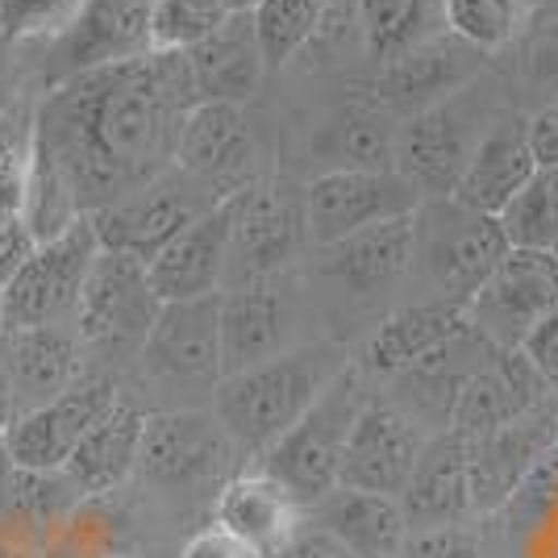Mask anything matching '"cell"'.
Returning <instances> with one entry per match:
<instances>
[{
  "label": "cell",
  "mask_w": 558,
  "mask_h": 558,
  "mask_svg": "<svg viewBox=\"0 0 558 558\" xmlns=\"http://www.w3.org/2000/svg\"><path fill=\"white\" fill-rule=\"evenodd\" d=\"M512 242L500 217H484L450 196L425 201L417 213V263H425L429 279L438 283V301L466 304L480 296V288L496 276V267L509 258Z\"/></svg>",
  "instance_id": "obj_5"
},
{
  "label": "cell",
  "mask_w": 558,
  "mask_h": 558,
  "mask_svg": "<svg viewBox=\"0 0 558 558\" xmlns=\"http://www.w3.org/2000/svg\"><path fill=\"white\" fill-rule=\"evenodd\" d=\"M93 217H80L71 230L38 242L4 283V329L71 326L84 301V288L100 258Z\"/></svg>",
  "instance_id": "obj_4"
},
{
  "label": "cell",
  "mask_w": 558,
  "mask_h": 558,
  "mask_svg": "<svg viewBox=\"0 0 558 558\" xmlns=\"http://www.w3.org/2000/svg\"><path fill=\"white\" fill-rule=\"evenodd\" d=\"M446 34L475 50H500L534 22V0H442Z\"/></svg>",
  "instance_id": "obj_34"
},
{
  "label": "cell",
  "mask_w": 558,
  "mask_h": 558,
  "mask_svg": "<svg viewBox=\"0 0 558 558\" xmlns=\"http://www.w3.org/2000/svg\"><path fill=\"white\" fill-rule=\"evenodd\" d=\"M313 525L333 534L354 558H396L409 542V517L396 496L333 488L326 500L304 509Z\"/></svg>",
  "instance_id": "obj_28"
},
{
  "label": "cell",
  "mask_w": 558,
  "mask_h": 558,
  "mask_svg": "<svg viewBox=\"0 0 558 558\" xmlns=\"http://www.w3.org/2000/svg\"><path fill=\"white\" fill-rule=\"evenodd\" d=\"M271 558H354V555H350L338 537L326 534L322 525H313V521L304 517L301 530L288 537V546H283V550H276Z\"/></svg>",
  "instance_id": "obj_39"
},
{
  "label": "cell",
  "mask_w": 558,
  "mask_h": 558,
  "mask_svg": "<svg viewBox=\"0 0 558 558\" xmlns=\"http://www.w3.org/2000/svg\"><path fill=\"white\" fill-rule=\"evenodd\" d=\"M425 429L421 421L400 409L392 400L367 396V404L359 409L354 429L347 438V454H342V484L338 488L379 492V496H404L417 459L425 450Z\"/></svg>",
  "instance_id": "obj_14"
},
{
  "label": "cell",
  "mask_w": 558,
  "mask_h": 558,
  "mask_svg": "<svg viewBox=\"0 0 558 558\" xmlns=\"http://www.w3.org/2000/svg\"><path fill=\"white\" fill-rule=\"evenodd\" d=\"M363 404H367V396L359 392V367H350L258 459V471L279 480L301 509H313L317 500H326L329 492L342 484V454H347V438Z\"/></svg>",
  "instance_id": "obj_3"
},
{
  "label": "cell",
  "mask_w": 558,
  "mask_h": 558,
  "mask_svg": "<svg viewBox=\"0 0 558 558\" xmlns=\"http://www.w3.org/2000/svg\"><path fill=\"white\" fill-rule=\"evenodd\" d=\"M230 233L233 196H226L217 209H209L201 221H192L175 242H167L163 251L146 263L155 296L171 304L221 292V283L230 276Z\"/></svg>",
  "instance_id": "obj_20"
},
{
  "label": "cell",
  "mask_w": 558,
  "mask_h": 558,
  "mask_svg": "<svg viewBox=\"0 0 558 558\" xmlns=\"http://www.w3.org/2000/svg\"><path fill=\"white\" fill-rule=\"evenodd\" d=\"M88 0H0L4 43H59Z\"/></svg>",
  "instance_id": "obj_37"
},
{
  "label": "cell",
  "mask_w": 558,
  "mask_h": 558,
  "mask_svg": "<svg viewBox=\"0 0 558 558\" xmlns=\"http://www.w3.org/2000/svg\"><path fill=\"white\" fill-rule=\"evenodd\" d=\"M363 47L379 68L429 43V0H359Z\"/></svg>",
  "instance_id": "obj_33"
},
{
  "label": "cell",
  "mask_w": 558,
  "mask_h": 558,
  "mask_svg": "<svg viewBox=\"0 0 558 558\" xmlns=\"http://www.w3.org/2000/svg\"><path fill=\"white\" fill-rule=\"evenodd\" d=\"M534 17H555L558 22V0H534Z\"/></svg>",
  "instance_id": "obj_46"
},
{
  "label": "cell",
  "mask_w": 558,
  "mask_h": 558,
  "mask_svg": "<svg viewBox=\"0 0 558 558\" xmlns=\"http://www.w3.org/2000/svg\"><path fill=\"white\" fill-rule=\"evenodd\" d=\"M530 88L542 96V105H558V22L530 50Z\"/></svg>",
  "instance_id": "obj_40"
},
{
  "label": "cell",
  "mask_w": 558,
  "mask_h": 558,
  "mask_svg": "<svg viewBox=\"0 0 558 558\" xmlns=\"http://www.w3.org/2000/svg\"><path fill=\"white\" fill-rule=\"evenodd\" d=\"M0 121H4V117H0Z\"/></svg>",
  "instance_id": "obj_48"
},
{
  "label": "cell",
  "mask_w": 558,
  "mask_h": 558,
  "mask_svg": "<svg viewBox=\"0 0 558 558\" xmlns=\"http://www.w3.org/2000/svg\"><path fill=\"white\" fill-rule=\"evenodd\" d=\"M308 238L304 187L283 180H255L233 192V233H230V276L233 288L263 283L283 271Z\"/></svg>",
  "instance_id": "obj_8"
},
{
  "label": "cell",
  "mask_w": 558,
  "mask_h": 558,
  "mask_svg": "<svg viewBox=\"0 0 558 558\" xmlns=\"http://www.w3.org/2000/svg\"><path fill=\"white\" fill-rule=\"evenodd\" d=\"M475 146H480V138H471V121L450 96V100L434 105V109H421L400 125L396 171L409 175L425 201H442L463 180Z\"/></svg>",
  "instance_id": "obj_18"
},
{
  "label": "cell",
  "mask_w": 558,
  "mask_h": 558,
  "mask_svg": "<svg viewBox=\"0 0 558 558\" xmlns=\"http://www.w3.org/2000/svg\"><path fill=\"white\" fill-rule=\"evenodd\" d=\"M226 196H217L213 187L192 180L187 171L171 167L159 180L138 187L134 196H125V201H117L109 209L93 213V226L105 251L134 255L142 263H150L167 242H175L192 221H201Z\"/></svg>",
  "instance_id": "obj_7"
},
{
  "label": "cell",
  "mask_w": 558,
  "mask_h": 558,
  "mask_svg": "<svg viewBox=\"0 0 558 558\" xmlns=\"http://www.w3.org/2000/svg\"><path fill=\"white\" fill-rule=\"evenodd\" d=\"M322 271L354 296L388 292L417 267V213L350 233L333 246H322Z\"/></svg>",
  "instance_id": "obj_24"
},
{
  "label": "cell",
  "mask_w": 558,
  "mask_h": 558,
  "mask_svg": "<svg viewBox=\"0 0 558 558\" xmlns=\"http://www.w3.org/2000/svg\"><path fill=\"white\" fill-rule=\"evenodd\" d=\"M396 558H480V537L466 521L438 525V530H417V534H409L404 550Z\"/></svg>",
  "instance_id": "obj_38"
},
{
  "label": "cell",
  "mask_w": 558,
  "mask_h": 558,
  "mask_svg": "<svg viewBox=\"0 0 558 558\" xmlns=\"http://www.w3.org/2000/svg\"><path fill=\"white\" fill-rule=\"evenodd\" d=\"M251 163H255V138L242 117V105L201 100L187 109L184 125H180V146H175L180 171L213 187L217 196H233V192L255 184Z\"/></svg>",
  "instance_id": "obj_16"
},
{
  "label": "cell",
  "mask_w": 558,
  "mask_h": 558,
  "mask_svg": "<svg viewBox=\"0 0 558 558\" xmlns=\"http://www.w3.org/2000/svg\"><path fill=\"white\" fill-rule=\"evenodd\" d=\"M521 350H525V359L542 372V379L550 384V392L558 396V313L546 317V322L521 342Z\"/></svg>",
  "instance_id": "obj_41"
},
{
  "label": "cell",
  "mask_w": 558,
  "mask_h": 558,
  "mask_svg": "<svg viewBox=\"0 0 558 558\" xmlns=\"http://www.w3.org/2000/svg\"><path fill=\"white\" fill-rule=\"evenodd\" d=\"M283 333H288V308L279 288L263 283H242L221 292V354H226V375L251 372L258 363L283 354Z\"/></svg>",
  "instance_id": "obj_31"
},
{
  "label": "cell",
  "mask_w": 558,
  "mask_h": 558,
  "mask_svg": "<svg viewBox=\"0 0 558 558\" xmlns=\"http://www.w3.org/2000/svg\"><path fill=\"white\" fill-rule=\"evenodd\" d=\"M0 359H4V372H9L22 417L50 404L54 396H63L84 375V367H80L84 347H80V333L71 326L4 329Z\"/></svg>",
  "instance_id": "obj_23"
},
{
  "label": "cell",
  "mask_w": 558,
  "mask_h": 558,
  "mask_svg": "<svg viewBox=\"0 0 558 558\" xmlns=\"http://www.w3.org/2000/svg\"><path fill=\"white\" fill-rule=\"evenodd\" d=\"M180 558H251V555H246V546H238L226 530L205 525V530H196V534L187 537Z\"/></svg>",
  "instance_id": "obj_44"
},
{
  "label": "cell",
  "mask_w": 558,
  "mask_h": 558,
  "mask_svg": "<svg viewBox=\"0 0 558 558\" xmlns=\"http://www.w3.org/2000/svg\"><path fill=\"white\" fill-rule=\"evenodd\" d=\"M192 105L201 96L187 54H146L59 80L34 117V146L54 159L80 213L93 217L175 167Z\"/></svg>",
  "instance_id": "obj_1"
},
{
  "label": "cell",
  "mask_w": 558,
  "mask_h": 558,
  "mask_svg": "<svg viewBox=\"0 0 558 558\" xmlns=\"http://www.w3.org/2000/svg\"><path fill=\"white\" fill-rule=\"evenodd\" d=\"M396 138L400 125L384 105H347L326 121L317 146L333 163L329 171H396Z\"/></svg>",
  "instance_id": "obj_32"
},
{
  "label": "cell",
  "mask_w": 558,
  "mask_h": 558,
  "mask_svg": "<svg viewBox=\"0 0 558 558\" xmlns=\"http://www.w3.org/2000/svg\"><path fill=\"white\" fill-rule=\"evenodd\" d=\"M242 450L230 438L217 413L205 409H167L146 417L142 434L138 475L171 492H205L226 488L230 466Z\"/></svg>",
  "instance_id": "obj_6"
},
{
  "label": "cell",
  "mask_w": 558,
  "mask_h": 558,
  "mask_svg": "<svg viewBox=\"0 0 558 558\" xmlns=\"http://www.w3.org/2000/svg\"><path fill=\"white\" fill-rule=\"evenodd\" d=\"M550 400H558V396L550 392V384L542 379L534 363L525 359V350H496L480 372L466 375L446 429L480 438V434H492V429L550 404Z\"/></svg>",
  "instance_id": "obj_17"
},
{
  "label": "cell",
  "mask_w": 558,
  "mask_h": 558,
  "mask_svg": "<svg viewBox=\"0 0 558 558\" xmlns=\"http://www.w3.org/2000/svg\"><path fill=\"white\" fill-rule=\"evenodd\" d=\"M187 68H192V84H196L201 100L242 105L246 96L255 93L263 71H267V59H263V47H258L251 9L230 13L213 38L187 50Z\"/></svg>",
  "instance_id": "obj_30"
},
{
  "label": "cell",
  "mask_w": 558,
  "mask_h": 558,
  "mask_svg": "<svg viewBox=\"0 0 558 558\" xmlns=\"http://www.w3.org/2000/svg\"><path fill=\"white\" fill-rule=\"evenodd\" d=\"M350 367L354 359L338 342L283 350L251 372L226 375L213 392V413L230 429L242 454L263 459Z\"/></svg>",
  "instance_id": "obj_2"
},
{
  "label": "cell",
  "mask_w": 558,
  "mask_h": 558,
  "mask_svg": "<svg viewBox=\"0 0 558 558\" xmlns=\"http://www.w3.org/2000/svg\"><path fill=\"white\" fill-rule=\"evenodd\" d=\"M475 54L480 50L459 43L454 34L429 38V43H421L417 50L400 54L396 63L379 71L375 105H384L388 113L404 117L421 113V109H434V105H442L450 96H459V88L475 75V68H480Z\"/></svg>",
  "instance_id": "obj_22"
},
{
  "label": "cell",
  "mask_w": 558,
  "mask_h": 558,
  "mask_svg": "<svg viewBox=\"0 0 558 558\" xmlns=\"http://www.w3.org/2000/svg\"><path fill=\"white\" fill-rule=\"evenodd\" d=\"M304 509L292 492L267 471H238L226 488L213 496V525L246 546L251 558H271L301 530Z\"/></svg>",
  "instance_id": "obj_21"
},
{
  "label": "cell",
  "mask_w": 558,
  "mask_h": 558,
  "mask_svg": "<svg viewBox=\"0 0 558 558\" xmlns=\"http://www.w3.org/2000/svg\"><path fill=\"white\" fill-rule=\"evenodd\" d=\"M0 338H4V288H0Z\"/></svg>",
  "instance_id": "obj_47"
},
{
  "label": "cell",
  "mask_w": 558,
  "mask_h": 558,
  "mask_svg": "<svg viewBox=\"0 0 558 558\" xmlns=\"http://www.w3.org/2000/svg\"><path fill=\"white\" fill-rule=\"evenodd\" d=\"M121 400V384L109 372H84L63 396H54L50 404L25 413L9 425V434L0 438L9 463L22 471H43L54 475L63 471L75 446L88 438L96 421L105 417Z\"/></svg>",
  "instance_id": "obj_12"
},
{
  "label": "cell",
  "mask_w": 558,
  "mask_h": 558,
  "mask_svg": "<svg viewBox=\"0 0 558 558\" xmlns=\"http://www.w3.org/2000/svg\"><path fill=\"white\" fill-rule=\"evenodd\" d=\"M466 326H471L466 308H459V304H409V308L392 313L384 326H375V333L363 347V372L409 375L442 347H450Z\"/></svg>",
  "instance_id": "obj_27"
},
{
  "label": "cell",
  "mask_w": 558,
  "mask_h": 558,
  "mask_svg": "<svg viewBox=\"0 0 558 558\" xmlns=\"http://www.w3.org/2000/svg\"><path fill=\"white\" fill-rule=\"evenodd\" d=\"M326 9L329 0H255L251 17L267 68H283L288 59H296L322 29Z\"/></svg>",
  "instance_id": "obj_35"
},
{
  "label": "cell",
  "mask_w": 558,
  "mask_h": 558,
  "mask_svg": "<svg viewBox=\"0 0 558 558\" xmlns=\"http://www.w3.org/2000/svg\"><path fill=\"white\" fill-rule=\"evenodd\" d=\"M50 47H54V63L63 71V80L146 59L155 54L150 0H88L75 25Z\"/></svg>",
  "instance_id": "obj_19"
},
{
  "label": "cell",
  "mask_w": 558,
  "mask_h": 558,
  "mask_svg": "<svg viewBox=\"0 0 558 558\" xmlns=\"http://www.w3.org/2000/svg\"><path fill=\"white\" fill-rule=\"evenodd\" d=\"M512 251H558V167H537L534 180L500 213Z\"/></svg>",
  "instance_id": "obj_36"
},
{
  "label": "cell",
  "mask_w": 558,
  "mask_h": 558,
  "mask_svg": "<svg viewBox=\"0 0 558 558\" xmlns=\"http://www.w3.org/2000/svg\"><path fill=\"white\" fill-rule=\"evenodd\" d=\"M471 442V512L492 517L512 500L521 480L558 446V400Z\"/></svg>",
  "instance_id": "obj_15"
},
{
  "label": "cell",
  "mask_w": 558,
  "mask_h": 558,
  "mask_svg": "<svg viewBox=\"0 0 558 558\" xmlns=\"http://www.w3.org/2000/svg\"><path fill=\"white\" fill-rule=\"evenodd\" d=\"M159 308H163V301L155 296L142 258L100 251L93 276H88V288H84L80 313H75L80 347L96 350V354L142 350Z\"/></svg>",
  "instance_id": "obj_9"
},
{
  "label": "cell",
  "mask_w": 558,
  "mask_h": 558,
  "mask_svg": "<svg viewBox=\"0 0 558 558\" xmlns=\"http://www.w3.org/2000/svg\"><path fill=\"white\" fill-rule=\"evenodd\" d=\"M138 367L163 388H213L226 379L221 354V292L196 301H171L138 350Z\"/></svg>",
  "instance_id": "obj_10"
},
{
  "label": "cell",
  "mask_w": 558,
  "mask_h": 558,
  "mask_svg": "<svg viewBox=\"0 0 558 558\" xmlns=\"http://www.w3.org/2000/svg\"><path fill=\"white\" fill-rule=\"evenodd\" d=\"M22 417L17 413V400H13V384H9V372H4V359H0V438L9 434V425Z\"/></svg>",
  "instance_id": "obj_45"
},
{
  "label": "cell",
  "mask_w": 558,
  "mask_h": 558,
  "mask_svg": "<svg viewBox=\"0 0 558 558\" xmlns=\"http://www.w3.org/2000/svg\"><path fill=\"white\" fill-rule=\"evenodd\" d=\"M421 205V187L400 171H322L304 187L308 238L317 246H333L392 217H413Z\"/></svg>",
  "instance_id": "obj_13"
},
{
  "label": "cell",
  "mask_w": 558,
  "mask_h": 558,
  "mask_svg": "<svg viewBox=\"0 0 558 558\" xmlns=\"http://www.w3.org/2000/svg\"><path fill=\"white\" fill-rule=\"evenodd\" d=\"M400 505L409 517V534L459 525L466 517H475L471 512V442H466V434L442 429L425 442Z\"/></svg>",
  "instance_id": "obj_25"
},
{
  "label": "cell",
  "mask_w": 558,
  "mask_h": 558,
  "mask_svg": "<svg viewBox=\"0 0 558 558\" xmlns=\"http://www.w3.org/2000/svg\"><path fill=\"white\" fill-rule=\"evenodd\" d=\"M530 146L537 167H558V105H542L530 117Z\"/></svg>",
  "instance_id": "obj_43"
},
{
  "label": "cell",
  "mask_w": 558,
  "mask_h": 558,
  "mask_svg": "<svg viewBox=\"0 0 558 558\" xmlns=\"http://www.w3.org/2000/svg\"><path fill=\"white\" fill-rule=\"evenodd\" d=\"M555 313L558 251H509L480 296L466 304V322L492 350H521V342Z\"/></svg>",
  "instance_id": "obj_11"
},
{
  "label": "cell",
  "mask_w": 558,
  "mask_h": 558,
  "mask_svg": "<svg viewBox=\"0 0 558 558\" xmlns=\"http://www.w3.org/2000/svg\"><path fill=\"white\" fill-rule=\"evenodd\" d=\"M534 171L537 159L534 146H530V121L509 117L480 138L463 180L450 192V201L471 213H484V217H500L512 205V196L534 180Z\"/></svg>",
  "instance_id": "obj_26"
},
{
  "label": "cell",
  "mask_w": 558,
  "mask_h": 558,
  "mask_svg": "<svg viewBox=\"0 0 558 558\" xmlns=\"http://www.w3.org/2000/svg\"><path fill=\"white\" fill-rule=\"evenodd\" d=\"M38 242L29 238V230H25V221H17V217H0V288L13 279V271L25 263V255L34 251Z\"/></svg>",
  "instance_id": "obj_42"
},
{
  "label": "cell",
  "mask_w": 558,
  "mask_h": 558,
  "mask_svg": "<svg viewBox=\"0 0 558 558\" xmlns=\"http://www.w3.org/2000/svg\"><path fill=\"white\" fill-rule=\"evenodd\" d=\"M146 417L134 400H117L105 417L88 429V438L75 446L63 475L80 496H100V492L121 488L134 471H138L142 434H146Z\"/></svg>",
  "instance_id": "obj_29"
}]
</instances>
